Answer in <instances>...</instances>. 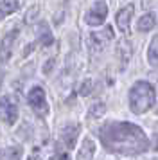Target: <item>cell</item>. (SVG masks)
I'll use <instances>...</instances> for the list:
<instances>
[{
	"instance_id": "cell-10",
	"label": "cell",
	"mask_w": 158,
	"mask_h": 160,
	"mask_svg": "<svg viewBox=\"0 0 158 160\" xmlns=\"http://www.w3.org/2000/svg\"><path fill=\"white\" fill-rule=\"evenodd\" d=\"M93 155H95V142H93L92 138H85L81 148L77 149L76 160H92Z\"/></svg>"
},
{
	"instance_id": "cell-5",
	"label": "cell",
	"mask_w": 158,
	"mask_h": 160,
	"mask_svg": "<svg viewBox=\"0 0 158 160\" xmlns=\"http://www.w3.org/2000/svg\"><path fill=\"white\" fill-rule=\"evenodd\" d=\"M16 119H18V106H16L14 99L9 95L0 97V121L11 126L16 122Z\"/></svg>"
},
{
	"instance_id": "cell-2",
	"label": "cell",
	"mask_w": 158,
	"mask_h": 160,
	"mask_svg": "<svg viewBox=\"0 0 158 160\" xmlns=\"http://www.w3.org/2000/svg\"><path fill=\"white\" fill-rule=\"evenodd\" d=\"M129 110L135 115H142L155 104L156 101V90L149 81H136L129 88Z\"/></svg>"
},
{
	"instance_id": "cell-8",
	"label": "cell",
	"mask_w": 158,
	"mask_h": 160,
	"mask_svg": "<svg viewBox=\"0 0 158 160\" xmlns=\"http://www.w3.org/2000/svg\"><path fill=\"white\" fill-rule=\"evenodd\" d=\"M133 11H135V8H133L131 4H128V6H124V8L119 9V13H117V16H115L117 27H119V31L124 32V34H129V25H131Z\"/></svg>"
},
{
	"instance_id": "cell-19",
	"label": "cell",
	"mask_w": 158,
	"mask_h": 160,
	"mask_svg": "<svg viewBox=\"0 0 158 160\" xmlns=\"http://www.w3.org/2000/svg\"><path fill=\"white\" fill-rule=\"evenodd\" d=\"M52 160H68V155H67V151L57 149V151L54 153V158H52Z\"/></svg>"
},
{
	"instance_id": "cell-7",
	"label": "cell",
	"mask_w": 158,
	"mask_h": 160,
	"mask_svg": "<svg viewBox=\"0 0 158 160\" xmlns=\"http://www.w3.org/2000/svg\"><path fill=\"white\" fill-rule=\"evenodd\" d=\"M111 40H113V29H111L110 25H106L102 31H95V32L90 34V43H92V47L97 49V51L104 49Z\"/></svg>"
},
{
	"instance_id": "cell-20",
	"label": "cell",
	"mask_w": 158,
	"mask_h": 160,
	"mask_svg": "<svg viewBox=\"0 0 158 160\" xmlns=\"http://www.w3.org/2000/svg\"><path fill=\"white\" fill-rule=\"evenodd\" d=\"M155 149L158 151V137H156V140H155Z\"/></svg>"
},
{
	"instance_id": "cell-6",
	"label": "cell",
	"mask_w": 158,
	"mask_h": 160,
	"mask_svg": "<svg viewBox=\"0 0 158 160\" xmlns=\"http://www.w3.org/2000/svg\"><path fill=\"white\" fill-rule=\"evenodd\" d=\"M16 36H18V29H13L9 32H6V36L2 38V42H0V61L2 63H7L9 58H11Z\"/></svg>"
},
{
	"instance_id": "cell-11",
	"label": "cell",
	"mask_w": 158,
	"mask_h": 160,
	"mask_svg": "<svg viewBox=\"0 0 158 160\" xmlns=\"http://www.w3.org/2000/svg\"><path fill=\"white\" fill-rule=\"evenodd\" d=\"M155 25H156V18L153 13H146L138 18V22H136V31H140V32H149L151 29H155Z\"/></svg>"
},
{
	"instance_id": "cell-15",
	"label": "cell",
	"mask_w": 158,
	"mask_h": 160,
	"mask_svg": "<svg viewBox=\"0 0 158 160\" xmlns=\"http://www.w3.org/2000/svg\"><path fill=\"white\" fill-rule=\"evenodd\" d=\"M117 54L122 56V67H126V63H128L129 58H131V45H129L128 42H121L119 47H117Z\"/></svg>"
},
{
	"instance_id": "cell-17",
	"label": "cell",
	"mask_w": 158,
	"mask_h": 160,
	"mask_svg": "<svg viewBox=\"0 0 158 160\" xmlns=\"http://www.w3.org/2000/svg\"><path fill=\"white\" fill-rule=\"evenodd\" d=\"M92 90H93V83L90 79H86V81H83V85H81V88H79V94L81 95H90Z\"/></svg>"
},
{
	"instance_id": "cell-13",
	"label": "cell",
	"mask_w": 158,
	"mask_h": 160,
	"mask_svg": "<svg viewBox=\"0 0 158 160\" xmlns=\"http://www.w3.org/2000/svg\"><path fill=\"white\" fill-rule=\"evenodd\" d=\"M52 42H54V36L50 32L49 25L40 23V27H38V43H42L43 47H49V45H52Z\"/></svg>"
},
{
	"instance_id": "cell-3",
	"label": "cell",
	"mask_w": 158,
	"mask_h": 160,
	"mask_svg": "<svg viewBox=\"0 0 158 160\" xmlns=\"http://www.w3.org/2000/svg\"><path fill=\"white\" fill-rule=\"evenodd\" d=\"M27 102H29V106L32 108V112H34L40 119L49 115V102H47V97H45V92H43L42 87L36 85V87H32L29 90Z\"/></svg>"
},
{
	"instance_id": "cell-14",
	"label": "cell",
	"mask_w": 158,
	"mask_h": 160,
	"mask_svg": "<svg viewBox=\"0 0 158 160\" xmlns=\"http://www.w3.org/2000/svg\"><path fill=\"white\" fill-rule=\"evenodd\" d=\"M147 63L151 67L158 68V34L153 36L149 47H147Z\"/></svg>"
},
{
	"instance_id": "cell-18",
	"label": "cell",
	"mask_w": 158,
	"mask_h": 160,
	"mask_svg": "<svg viewBox=\"0 0 158 160\" xmlns=\"http://www.w3.org/2000/svg\"><path fill=\"white\" fill-rule=\"evenodd\" d=\"M22 155V148H11V149H7V157L9 160H18Z\"/></svg>"
},
{
	"instance_id": "cell-12",
	"label": "cell",
	"mask_w": 158,
	"mask_h": 160,
	"mask_svg": "<svg viewBox=\"0 0 158 160\" xmlns=\"http://www.w3.org/2000/svg\"><path fill=\"white\" fill-rule=\"evenodd\" d=\"M20 4V0H0V20L13 15L14 11H18Z\"/></svg>"
},
{
	"instance_id": "cell-9",
	"label": "cell",
	"mask_w": 158,
	"mask_h": 160,
	"mask_svg": "<svg viewBox=\"0 0 158 160\" xmlns=\"http://www.w3.org/2000/svg\"><path fill=\"white\" fill-rule=\"evenodd\" d=\"M79 131H81V128H79L77 124H68V126H65L63 130H61V135H59L61 137V144H65L67 149H72L76 146Z\"/></svg>"
},
{
	"instance_id": "cell-16",
	"label": "cell",
	"mask_w": 158,
	"mask_h": 160,
	"mask_svg": "<svg viewBox=\"0 0 158 160\" xmlns=\"http://www.w3.org/2000/svg\"><path fill=\"white\" fill-rule=\"evenodd\" d=\"M104 112H106V104L104 102H93L92 106H90V110H88V117L90 119H99L101 115H104Z\"/></svg>"
},
{
	"instance_id": "cell-4",
	"label": "cell",
	"mask_w": 158,
	"mask_h": 160,
	"mask_svg": "<svg viewBox=\"0 0 158 160\" xmlns=\"http://www.w3.org/2000/svg\"><path fill=\"white\" fill-rule=\"evenodd\" d=\"M106 16H108V4L106 2H95L92 8L86 11L85 22L92 27H97V25H102L106 22Z\"/></svg>"
},
{
	"instance_id": "cell-1",
	"label": "cell",
	"mask_w": 158,
	"mask_h": 160,
	"mask_svg": "<svg viewBox=\"0 0 158 160\" xmlns=\"http://www.w3.org/2000/svg\"><path fill=\"white\" fill-rule=\"evenodd\" d=\"M99 138L104 149L113 155L135 157L149 149V138L140 126L133 122H106L99 128Z\"/></svg>"
}]
</instances>
